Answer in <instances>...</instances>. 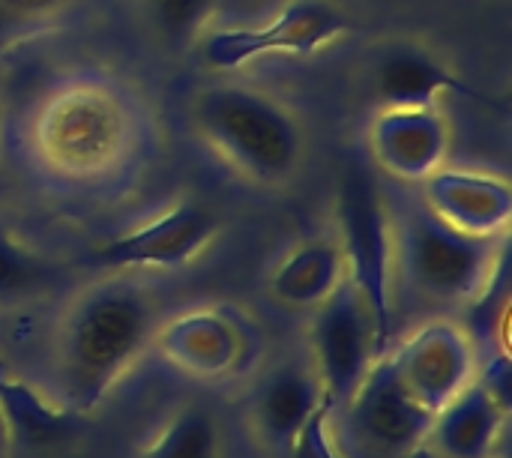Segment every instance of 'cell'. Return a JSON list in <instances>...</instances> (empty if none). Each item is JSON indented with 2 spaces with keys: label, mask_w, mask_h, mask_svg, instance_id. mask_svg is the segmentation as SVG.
<instances>
[{
  "label": "cell",
  "mask_w": 512,
  "mask_h": 458,
  "mask_svg": "<svg viewBox=\"0 0 512 458\" xmlns=\"http://www.w3.org/2000/svg\"><path fill=\"white\" fill-rule=\"evenodd\" d=\"M396 291L438 309H468L507 258V237H474L438 219L423 201L390 210Z\"/></svg>",
  "instance_id": "obj_3"
},
{
  "label": "cell",
  "mask_w": 512,
  "mask_h": 458,
  "mask_svg": "<svg viewBox=\"0 0 512 458\" xmlns=\"http://www.w3.org/2000/svg\"><path fill=\"white\" fill-rule=\"evenodd\" d=\"M48 279L39 255L21 243L12 231L0 228V306L21 303L33 297Z\"/></svg>",
  "instance_id": "obj_20"
},
{
  "label": "cell",
  "mask_w": 512,
  "mask_h": 458,
  "mask_svg": "<svg viewBox=\"0 0 512 458\" xmlns=\"http://www.w3.org/2000/svg\"><path fill=\"white\" fill-rule=\"evenodd\" d=\"M201 138L240 174L258 183H285L303 159V132L294 114L273 96L219 84L195 99Z\"/></svg>",
  "instance_id": "obj_4"
},
{
  "label": "cell",
  "mask_w": 512,
  "mask_h": 458,
  "mask_svg": "<svg viewBox=\"0 0 512 458\" xmlns=\"http://www.w3.org/2000/svg\"><path fill=\"white\" fill-rule=\"evenodd\" d=\"M348 33V15L333 0H291L261 27H225L204 39V60L219 72L243 69L267 54H315Z\"/></svg>",
  "instance_id": "obj_8"
},
{
  "label": "cell",
  "mask_w": 512,
  "mask_h": 458,
  "mask_svg": "<svg viewBox=\"0 0 512 458\" xmlns=\"http://www.w3.org/2000/svg\"><path fill=\"white\" fill-rule=\"evenodd\" d=\"M324 390L318 381V372L306 357H291L273 366L255 387L249 399V429L270 456H282L291 450L303 426L321 411Z\"/></svg>",
  "instance_id": "obj_13"
},
{
  "label": "cell",
  "mask_w": 512,
  "mask_h": 458,
  "mask_svg": "<svg viewBox=\"0 0 512 458\" xmlns=\"http://www.w3.org/2000/svg\"><path fill=\"white\" fill-rule=\"evenodd\" d=\"M342 411L348 438L369 458L408 456L414 447L426 444L435 420V414L405 390L387 354L375 360Z\"/></svg>",
  "instance_id": "obj_10"
},
{
  "label": "cell",
  "mask_w": 512,
  "mask_h": 458,
  "mask_svg": "<svg viewBox=\"0 0 512 458\" xmlns=\"http://www.w3.org/2000/svg\"><path fill=\"white\" fill-rule=\"evenodd\" d=\"M285 458H345L342 447L336 444L333 435V411L321 408L297 435V441L291 444V450L285 453Z\"/></svg>",
  "instance_id": "obj_22"
},
{
  "label": "cell",
  "mask_w": 512,
  "mask_h": 458,
  "mask_svg": "<svg viewBox=\"0 0 512 458\" xmlns=\"http://www.w3.org/2000/svg\"><path fill=\"white\" fill-rule=\"evenodd\" d=\"M213 6L216 0H147L153 27L171 45H186L195 39L213 15Z\"/></svg>",
  "instance_id": "obj_21"
},
{
  "label": "cell",
  "mask_w": 512,
  "mask_h": 458,
  "mask_svg": "<svg viewBox=\"0 0 512 458\" xmlns=\"http://www.w3.org/2000/svg\"><path fill=\"white\" fill-rule=\"evenodd\" d=\"M402 458H438V453H435L429 444H420V447H414L408 456H402Z\"/></svg>",
  "instance_id": "obj_25"
},
{
  "label": "cell",
  "mask_w": 512,
  "mask_h": 458,
  "mask_svg": "<svg viewBox=\"0 0 512 458\" xmlns=\"http://www.w3.org/2000/svg\"><path fill=\"white\" fill-rule=\"evenodd\" d=\"M72 0H0V15L12 24H36L60 9H66Z\"/></svg>",
  "instance_id": "obj_23"
},
{
  "label": "cell",
  "mask_w": 512,
  "mask_h": 458,
  "mask_svg": "<svg viewBox=\"0 0 512 458\" xmlns=\"http://www.w3.org/2000/svg\"><path fill=\"white\" fill-rule=\"evenodd\" d=\"M507 414L510 408L477 378L435 414L426 444L438 458H492Z\"/></svg>",
  "instance_id": "obj_15"
},
{
  "label": "cell",
  "mask_w": 512,
  "mask_h": 458,
  "mask_svg": "<svg viewBox=\"0 0 512 458\" xmlns=\"http://www.w3.org/2000/svg\"><path fill=\"white\" fill-rule=\"evenodd\" d=\"M153 351L192 381L225 384L255 366L261 336L231 309H192L159 324Z\"/></svg>",
  "instance_id": "obj_7"
},
{
  "label": "cell",
  "mask_w": 512,
  "mask_h": 458,
  "mask_svg": "<svg viewBox=\"0 0 512 458\" xmlns=\"http://www.w3.org/2000/svg\"><path fill=\"white\" fill-rule=\"evenodd\" d=\"M147 147V120L135 96L105 75L54 84L27 120L33 165L75 186H99L129 174Z\"/></svg>",
  "instance_id": "obj_2"
},
{
  "label": "cell",
  "mask_w": 512,
  "mask_h": 458,
  "mask_svg": "<svg viewBox=\"0 0 512 458\" xmlns=\"http://www.w3.org/2000/svg\"><path fill=\"white\" fill-rule=\"evenodd\" d=\"M345 279H348V264L339 240L321 237L294 246L273 267L267 279V291L285 309L315 312L339 291Z\"/></svg>",
  "instance_id": "obj_16"
},
{
  "label": "cell",
  "mask_w": 512,
  "mask_h": 458,
  "mask_svg": "<svg viewBox=\"0 0 512 458\" xmlns=\"http://www.w3.org/2000/svg\"><path fill=\"white\" fill-rule=\"evenodd\" d=\"M453 129L438 105H384L369 123L375 165L402 183H423L444 168Z\"/></svg>",
  "instance_id": "obj_12"
},
{
  "label": "cell",
  "mask_w": 512,
  "mask_h": 458,
  "mask_svg": "<svg viewBox=\"0 0 512 458\" xmlns=\"http://www.w3.org/2000/svg\"><path fill=\"white\" fill-rule=\"evenodd\" d=\"M339 246L345 252L348 279L366 297L378 339L387 354L396 324V279H393V219L378 183L363 171H348L336 201Z\"/></svg>",
  "instance_id": "obj_5"
},
{
  "label": "cell",
  "mask_w": 512,
  "mask_h": 458,
  "mask_svg": "<svg viewBox=\"0 0 512 458\" xmlns=\"http://www.w3.org/2000/svg\"><path fill=\"white\" fill-rule=\"evenodd\" d=\"M381 354L375 315L360 288L345 279L339 291L312 312L309 324V360L318 372L324 405L333 414L348 405Z\"/></svg>",
  "instance_id": "obj_6"
},
{
  "label": "cell",
  "mask_w": 512,
  "mask_h": 458,
  "mask_svg": "<svg viewBox=\"0 0 512 458\" xmlns=\"http://www.w3.org/2000/svg\"><path fill=\"white\" fill-rule=\"evenodd\" d=\"M219 234V219L192 201H183L132 231H123L96 249L87 264L105 273H159L180 270L195 261Z\"/></svg>",
  "instance_id": "obj_9"
},
{
  "label": "cell",
  "mask_w": 512,
  "mask_h": 458,
  "mask_svg": "<svg viewBox=\"0 0 512 458\" xmlns=\"http://www.w3.org/2000/svg\"><path fill=\"white\" fill-rule=\"evenodd\" d=\"M156 291L138 273H111L63 309L51 345V399L87 417L153 348L162 324Z\"/></svg>",
  "instance_id": "obj_1"
},
{
  "label": "cell",
  "mask_w": 512,
  "mask_h": 458,
  "mask_svg": "<svg viewBox=\"0 0 512 458\" xmlns=\"http://www.w3.org/2000/svg\"><path fill=\"white\" fill-rule=\"evenodd\" d=\"M3 456H12V444H9V429H6V420L0 411V458Z\"/></svg>",
  "instance_id": "obj_24"
},
{
  "label": "cell",
  "mask_w": 512,
  "mask_h": 458,
  "mask_svg": "<svg viewBox=\"0 0 512 458\" xmlns=\"http://www.w3.org/2000/svg\"><path fill=\"white\" fill-rule=\"evenodd\" d=\"M375 93L381 105H438L444 93L471 96L474 90L441 57L402 45L378 60Z\"/></svg>",
  "instance_id": "obj_18"
},
{
  "label": "cell",
  "mask_w": 512,
  "mask_h": 458,
  "mask_svg": "<svg viewBox=\"0 0 512 458\" xmlns=\"http://www.w3.org/2000/svg\"><path fill=\"white\" fill-rule=\"evenodd\" d=\"M222 453L219 417L204 405H186L168 417L141 458H222Z\"/></svg>",
  "instance_id": "obj_19"
},
{
  "label": "cell",
  "mask_w": 512,
  "mask_h": 458,
  "mask_svg": "<svg viewBox=\"0 0 512 458\" xmlns=\"http://www.w3.org/2000/svg\"><path fill=\"white\" fill-rule=\"evenodd\" d=\"M423 204L447 225L474 237H507L512 189L498 174L438 168L423 183Z\"/></svg>",
  "instance_id": "obj_14"
},
{
  "label": "cell",
  "mask_w": 512,
  "mask_h": 458,
  "mask_svg": "<svg viewBox=\"0 0 512 458\" xmlns=\"http://www.w3.org/2000/svg\"><path fill=\"white\" fill-rule=\"evenodd\" d=\"M387 357L405 390L429 414L450 405L480 375V348L465 324L450 318L426 321Z\"/></svg>",
  "instance_id": "obj_11"
},
{
  "label": "cell",
  "mask_w": 512,
  "mask_h": 458,
  "mask_svg": "<svg viewBox=\"0 0 512 458\" xmlns=\"http://www.w3.org/2000/svg\"><path fill=\"white\" fill-rule=\"evenodd\" d=\"M0 411L9 429V444L45 453L66 447L81 432V417L57 405L48 393H39L27 381L15 378L0 363Z\"/></svg>",
  "instance_id": "obj_17"
}]
</instances>
